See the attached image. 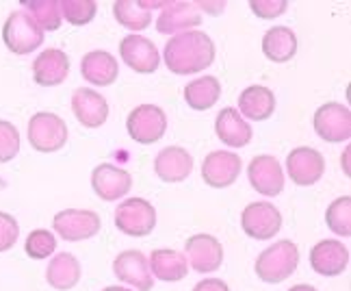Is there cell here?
Here are the masks:
<instances>
[{
  "instance_id": "1",
  "label": "cell",
  "mask_w": 351,
  "mask_h": 291,
  "mask_svg": "<svg viewBox=\"0 0 351 291\" xmlns=\"http://www.w3.org/2000/svg\"><path fill=\"white\" fill-rule=\"evenodd\" d=\"M165 65L171 74L204 72L215 61V42L204 31H186L173 35L165 46Z\"/></svg>"
},
{
  "instance_id": "2",
  "label": "cell",
  "mask_w": 351,
  "mask_h": 291,
  "mask_svg": "<svg viewBox=\"0 0 351 291\" xmlns=\"http://www.w3.org/2000/svg\"><path fill=\"white\" fill-rule=\"evenodd\" d=\"M300 266V248L291 240H280L256 257V276L269 285L285 283Z\"/></svg>"
},
{
  "instance_id": "3",
  "label": "cell",
  "mask_w": 351,
  "mask_h": 291,
  "mask_svg": "<svg viewBox=\"0 0 351 291\" xmlns=\"http://www.w3.org/2000/svg\"><path fill=\"white\" fill-rule=\"evenodd\" d=\"M3 42L13 55H31L44 42V31L24 9L11 11L3 26Z\"/></svg>"
},
{
  "instance_id": "4",
  "label": "cell",
  "mask_w": 351,
  "mask_h": 291,
  "mask_svg": "<svg viewBox=\"0 0 351 291\" xmlns=\"http://www.w3.org/2000/svg\"><path fill=\"white\" fill-rule=\"evenodd\" d=\"M29 143L37 152H57L67 143V124L61 115L39 111L29 120Z\"/></svg>"
},
{
  "instance_id": "5",
  "label": "cell",
  "mask_w": 351,
  "mask_h": 291,
  "mask_svg": "<svg viewBox=\"0 0 351 291\" xmlns=\"http://www.w3.org/2000/svg\"><path fill=\"white\" fill-rule=\"evenodd\" d=\"M126 128L130 139L150 146L163 139L167 130V115L156 104H139L126 117Z\"/></svg>"
},
{
  "instance_id": "6",
  "label": "cell",
  "mask_w": 351,
  "mask_h": 291,
  "mask_svg": "<svg viewBox=\"0 0 351 291\" xmlns=\"http://www.w3.org/2000/svg\"><path fill=\"white\" fill-rule=\"evenodd\" d=\"M115 226L128 237H145L156 226V209L145 198H126L115 211Z\"/></svg>"
},
{
  "instance_id": "7",
  "label": "cell",
  "mask_w": 351,
  "mask_h": 291,
  "mask_svg": "<svg viewBox=\"0 0 351 291\" xmlns=\"http://www.w3.org/2000/svg\"><path fill=\"white\" fill-rule=\"evenodd\" d=\"M100 216L89 209H65L52 218V229L65 242H85L100 233Z\"/></svg>"
},
{
  "instance_id": "8",
  "label": "cell",
  "mask_w": 351,
  "mask_h": 291,
  "mask_svg": "<svg viewBox=\"0 0 351 291\" xmlns=\"http://www.w3.org/2000/svg\"><path fill=\"white\" fill-rule=\"evenodd\" d=\"M241 229L256 242H267L282 229V213L267 200L250 202L241 213Z\"/></svg>"
},
{
  "instance_id": "9",
  "label": "cell",
  "mask_w": 351,
  "mask_h": 291,
  "mask_svg": "<svg viewBox=\"0 0 351 291\" xmlns=\"http://www.w3.org/2000/svg\"><path fill=\"white\" fill-rule=\"evenodd\" d=\"M315 130L328 143H343L351 137V111L341 102H326L315 111Z\"/></svg>"
},
{
  "instance_id": "10",
  "label": "cell",
  "mask_w": 351,
  "mask_h": 291,
  "mask_svg": "<svg viewBox=\"0 0 351 291\" xmlns=\"http://www.w3.org/2000/svg\"><path fill=\"white\" fill-rule=\"evenodd\" d=\"M287 172L295 185L310 187L326 174V159L310 146H297L287 156Z\"/></svg>"
},
{
  "instance_id": "11",
  "label": "cell",
  "mask_w": 351,
  "mask_h": 291,
  "mask_svg": "<svg viewBox=\"0 0 351 291\" xmlns=\"http://www.w3.org/2000/svg\"><path fill=\"white\" fill-rule=\"evenodd\" d=\"M113 274L119 283L134 287V291H152L154 276L147 266V257L141 250H124L113 261Z\"/></svg>"
},
{
  "instance_id": "12",
  "label": "cell",
  "mask_w": 351,
  "mask_h": 291,
  "mask_svg": "<svg viewBox=\"0 0 351 291\" xmlns=\"http://www.w3.org/2000/svg\"><path fill=\"white\" fill-rule=\"evenodd\" d=\"M119 57L137 74H152L160 65L158 48L154 46L152 39H147L143 35H134V33L126 35L119 42Z\"/></svg>"
},
{
  "instance_id": "13",
  "label": "cell",
  "mask_w": 351,
  "mask_h": 291,
  "mask_svg": "<svg viewBox=\"0 0 351 291\" xmlns=\"http://www.w3.org/2000/svg\"><path fill=\"white\" fill-rule=\"evenodd\" d=\"M186 263L199 274H208L221 268L223 263V246L217 237L213 235H193L184 244Z\"/></svg>"
},
{
  "instance_id": "14",
  "label": "cell",
  "mask_w": 351,
  "mask_h": 291,
  "mask_svg": "<svg viewBox=\"0 0 351 291\" xmlns=\"http://www.w3.org/2000/svg\"><path fill=\"white\" fill-rule=\"evenodd\" d=\"M250 185L261 196H280L285 189V172L276 156L258 154L250 161L247 167Z\"/></svg>"
},
{
  "instance_id": "15",
  "label": "cell",
  "mask_w": 351,
  "mask_h": 291,
  "mask_svg": "<svg viewBox=\"0 0 351 291\" xmlns=\"http://www.w3.org/2000/svg\"><path fill=\"white\" fill-rule=\"evenodd\" d=\"M241 174V159L234 152L228 150H215L206 154L204 163H202V178L215 189H223L230 187L237 183Z\"/></svg>"
},
{
  "instance_id": "16",
  "label": "cell",
  "mask_w": 351,
  "mask_h": 291,
  "mask_svg": "<svg viewBox=\"0 0 351 291\" xmlns=\"http://www.w3.org/2000/svg\"><path fill=\"white\" fill-rule=\"evenodd\" d=\"M91 187L104 202H113L128 196V191L132 189V176L121 167L100 163L91 172Z\"/></svg>"
},
{
  "instance_id": "17",
  "label": "cell",
  "mask_w": 351,
  "mask_h": 291,
  "mask_svg": "<svg viewBox=\"0 0 351 291\" xmlns=\"http://www.w3.org/2000/svg\"><path fill=\"white\" fill-rule=\"evenodd\" d=\"M310 266L321 276H341L349 268V248L339 240H321L310 250Z\"/></svg>"
},
{
  "instance_id": "18",
  "label": "cell",
  "mask_w": 351,
  "mask_h": 291,
  "mask_svg": "<svg viewBox=\"0 0 351 291\" xmlns=\"http://www.w3.org/2000/svg\"><path fill=\"white\" fill-rule=\"evenodd\" d=\"M72 111L85 128H100L109 120V102L96 89L80 87L72 96Z\"/></svg>"
},
{
  "instance_id": "19",
  "label": "cell",
  "mask_w": 351,
  "mask_h": 291,
  "mask_svg": "<svg viewBox=\"0 0 351 291\" xmlns=\"http://www.w3.org/2000/svg\"><path fill=\"white\" fill-rule=\"evenodd\" d=\"M202 24V11L197 3H167L156 20V31L163 35L195 31Z\"/></svg>"
},
{
  "instance_id": "20",
  "label": "cell",
  "mask_w": 351,
  "mask_h": 291,
  "mask_svg": "<svg viewBox=\"0 0 351 291\" xmlns=\"http://www.w3.org/2000/svg\"><path fill=\"white\" fill-rule=\"evenodd\" d=\"M154 172L165 183H182L193 172V156L182 146H167L156 154Z\"/></svg>"
},
{
  "instance_id": "21",
  "label": "cell",
  "mask_w": 351,
  "mask_h": 291,
  "mask_svg": "<svg viewBox=\"0 0 351 291\" xmlns=\"http://www.w3.org/2000/svg\"><path fill=\"white\" fill-rule=\"evenodd\" d=\"M70 74V57L59 48H48L33 61V78L42 87H57Z\"/></svg>"
},
{
  "instance_id": "22",
  "label": "cell",
  "mask_w": 351,
  "mask_h": 291,
  "mask_svg": "<svg viewBox=\"0 0 351 291\" xmlns=\"http://www.w3.org/2000/svg\"><path fill=\"white\" fill-rule=\"evenodd\" d=\"M80 74L85 81L98 87H109L117 81L119 65L117 59L106 50H91L80 61Z\"/></svg>"
},
{
  "instance_id": "23",
  "label": "cell",
  "mask_w": 351,
  "mask_h": 291,
  "mask_svg": "<svg viewBox=\"0 0 351 291\" xmlns=\"http://www.w3.org/2000/svg\"><path fill=\"white\" fill-rule=\"evenodd\" d=\"M215 133L221 139V143L230 148H245L252 141L254 133L252 126L243 120V115L234 107H226L215 117Z\"/></svg>"
},
{
  "instance_id": "24",
  "label": "cell",
  "mask_w": 351,
  "mask_h": 291,
  "mask_svg": "<svg viewBox=\"0 0 351 291\" xmlns=\"http://www.w3.org/2000/svg\"><path fill=\"white\" fill-rule=\"evenodd\" d=\"M147 266H150L152 276H156V279L163 283H178L186 279V274H189V263H186L184 253L173 248L152 250L150 259H147Z\"/></svg>"
},
{
  "instance_id": "25",
  "label": "cell",
  "mask_w": 351,
  "mask_h": 291,
  "mask_svg": "<svg viewBox=\"0 0 351 291\" xmlns=\"http://www.w3.org/2000/svg\"><path fill=\"white\" fill-rule=\"evenodd\" d=\"M241 115H245L247 120L265 122L276 111V96L274 91L265 85H250L241 91L239 96V109Z\"/></svg>"
},
{
  "instance_id": "26",
  "label": "cell",
  "mask_w": 351,
  "mask_h": 291,
  "mask_svg": "<svg viewBox=\"0 0 351 291\" xmlns=\"http://www.w3.org/2000/svg\"><path fill=\"white\" fill-rule=\"evenodd\" d=\"M80 276H83V268H80V261L70 255V253H61L48 263L46 270V281L52 289L57 291H70L80 283Z\"/></svg>"
},
{
  "instance_id": "27",
  "label": "cell",
  "mask_w": 351,
  "mask_h": 291,
  "mask_svg": "<svg viewBox=\"0 0 351 291\" xmlns=\"http://www.w3.org/2000/svg\"><path fill=\"white\" fill-rule=\"evenodd\" d=\"M263 52L269 61L287 63L297 52V35L289 26H274L263 37Z\"/></svg>"
},
{
  "instance_id": "28",
  "label": "cell",
  "mask_w": 351,
  "mask_h": 291,
  "mask_svg": "<svg viewBox=\"0 0 351 291\" xmlns=\"http://www.w3.org/2000/svg\"><path fill=\"white\" fill-rule=\"evenodd\" d=\"M221 96V83L217 76H199L184 87V102L193 111H206L217 104Z\"/></svg>"
},
{
  "instance_id": "29",
  "label": "cell",
  "mask_w": 351,
  "mask_h": 291,
  "mask_svg": "<svg viewBox=\"0 0 351 291\" xmlns=\"http://www.w3.org/2000/svg\"><path fill=\"white\" fill-rule=\"evenodd\" d=\"M113 16L121 26L130 29L134 35H137V31H145L152 24V11H145L143 7H139V3H132V0H117V3H113Z\"/></svg>"
},
{
  "instance_id": "30",
  "label": "cell",
  "mask_w": 351,
  "mask_h": 291,
  "mask_svg": "<svg viewBox=\"0 0 351 291\" xmlns=\"http://www.w3.org/2000/svg\"><path fill=\"white\" fill-rule=\"evenodd\" d=\"M22 5L26 7L24 11L37 22V26L44 33L61 29L63 18H61L59 3H55V0H24Z\"/></svg>"
},
{
  "instance_id": "31",
  "label": "cell",
  "mask_w": 351,
  "mask_h": 291,
  "mask_svg": "<svg viewBox=\"0 0 351 291\" xmlns=\"http://www.w3.org/2000/svg\"><path fill=\"white\" fill-rule=\"evenodd\" d=\"M326 224L328 229L341 237L351 235V198L341 196L328 207L326 211Z\"/></svg>"
},
{
  "instance_id": "32",
  "label": "cell",
  "mask_w": 351,
  "mask_h": 291,
  "mask_svg": "<svg viewBox=\"0 0 351 291\" xmlns=\"http://www.w3.org/2000/svg\"><path fill=\"white\" fill-rule=\"evenodd\" d=\"M59 9L65 22H70L72 26H85L96 18L98 3H93V0H61Z\"/></svg>"
},
{
  "instance_id": "33",
  "label": "cell",
  "mask_w": 351,
  "mask_h": 291,
  "mask_svg": "<svg viewBox=\"0 0 351 291\" xmlns=\"http://www.w3.org/2000/svg\"><path fill=\"white\" fill-rule=\"evenodd\" d=\"M55 250H57V237L55 233L46 229L31 231L24 242V253L35 261L48 259L50 255H55Z\"/></svg>"
},
{
  "instance_id": "34",
  "label": "cell",
  "mask_w": 351,
  "mask_h": 291,
  "mask_svg": "<svg viewBox=\"0 0 351 291\" xmlns=\"http://www.w3.org/2000/svg\"><path fill=\"white\" fill-rule=\"evenodd\" d=\"M20 152V130L7 120H0V163H9Z\"/></svg>"
},
{
  "instance_id": "35",
  "label": "cell",
  "mask_w": 351,
  "mask_h": 291,
  "mask_svg": "<svg viewBox=\"0 0 351 291\" xmlns=\"http://www.w3.org/2000/svg\"><path fill=\"white\" fill-rule=\"evenodd\" d=\"M250 9L256 18L261 20H274L287 13L289 0H250Z\"/></svg>"
},
{
  "instance_id": "36",
  "label": "cell",
  "mask_w": 351,
  "mask_h": 291,
  "mask_svg": "<svg viewBox=\"0 0 351 291\" xmlns=\"http://www.w3.org/2000/svg\"><path fill=\"white\" fill-rule=\"evenodd\" d=\"M18 237H20L18 220L11 213L0 211V253H7V250H11L13 246H16Z\"/></svg>"
},
{
  "instance_id": "37",
  "label": "cell",
  "mask_w": 351,
  "mask_h": 291,
  "mask_svg": "<svg viewBox=\"0 0 351 291\" xmlns=\"http://www.w3.org/2000/svg\"><path fill=\"white\" fill-rule=\"evenodd\" d=\"M193 291H230V287H228L221 279H206L202 281L193 287Z\"/></svg>"
},
{
  "instance_id": "38",
  "label": "cell",
  "mask_w": 351,
  "mask_h": 291,
  "mask_svg": "<svg viewBox=\"0 0 351 291\" xmlns=\"http://www.w3.org/2000/svg\"><path fill=\"white\" fill-rule=\"evenodd\" d=\"M197 7H199V11L213 13V16H217V13H223L226 3H197Z\"/></svg>"
},
{
  "instance_id": "39",
  "label": "cell",
  "mask_w": 351,
  "mask_h": 291,
  "mask_svg": "<svg viewBox=\"0 0 351 291\" xmlns=\"http://www.w3.org/2000/svg\"><path fill=\"white\" fill-rule=\"evenodd\" d=\"M289 291H319V289L313 287V285H304V283H302V285H293Z\"/></svg>"
},
{
  "instance_id": "40",
  "label": "cell",
  "mask_w": 351,
  "mask_h": 291,
  "mask_svg": "<svg viewBox=\"0 0 351 291\" xmlns=\"http://www.w3.org/2000/svg\"><path fill=\"white\" fill-rule=\"evenodd\" d=\"M102 291H134V289H128V287H117V285H115V287H104Z\"/></svg>"
}]
</instances>
